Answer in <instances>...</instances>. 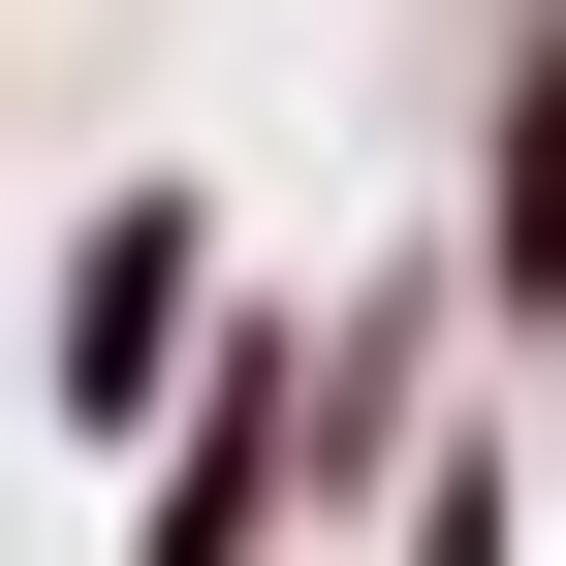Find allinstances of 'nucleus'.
<instances>
[{"instance_id":"nucleus-2","label":"nucleus","mask_w":566,"mask_h":566,"mask_svg":"<svg viewBox=\"0 0 566 566\" xmlns=\"http://www.w3.org/2000/svg\"><path fill=\"white\" fill-rule=\"evenodd\" d=\"M504 283L566 315V32H535V95H504Z\"/></svg>"},{"instance_id":"nucleus-1","label":"nucleus","mask_w":566,"mask_h":566,"mask_svg":"<svg viewBox=\"0 0 566 566\" xmlns=\"http://www.w3.org/2000/svg\"><path fill=\"white\" fill-rule=\"evenodd\" d=\"M158 346H189V221H95V283H63V378H95V409H158Z\"/></svg>"}]
</instances>
